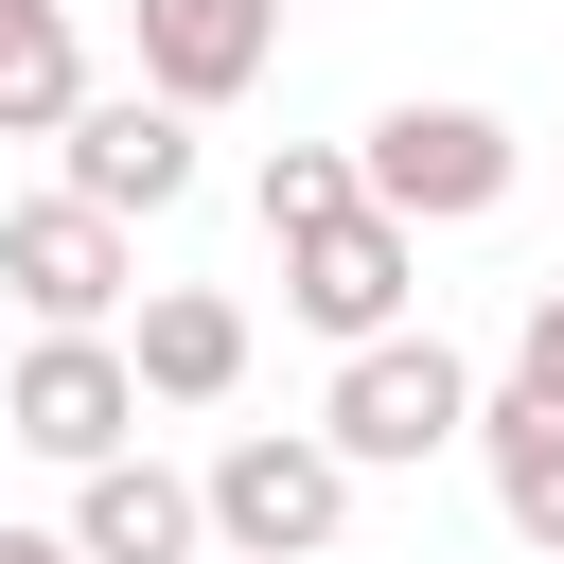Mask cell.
Listing matches in <instances>:
<instances>
[{"label":"cell","mask_w":564,"mask_h":564,"mask_svg":"<svg viewBox=\"0 0 564 564\" xmlns=\"http://www.w3.org/2000/svg\"><path fill=\"white\" fill-rule=\"evenodd\" d=\"M511 176H529V141H511L494 106H388V123L352 141V194H370L388 229H476Z\"/></svg>","instance_id":"6da1fadb"},{"label":"cell","mask_w":564,"mask_h":564,"mask_svg":"<svg viewBox=\"0 0 564 564\" xmlns=\"http://www.w3.org/2000/svg\"><path fill=\"white\" fill-rule=\"evenodd\" d=\"M317 441H335L352 476H405V458L476 441V370H458L441 335H352V352H335V405H317Z\"/></svg>","instance_id":"7a4b0ae2"},{"label":"cell","mask_w":564,"mask_h":564,"mask_svg":"<svg viewBox=\"0 0 564 564\" xmlns=\"http://www.w3.org/2000/svg\"><path fill=\"white\" fill-rule=\"evenodd\" d=\"M194 511H212V546H229V564H317V546L352 529V458H335V441H300V423H247V441L194 476Z\"/></svg>","instance_id":"3957f363"},{"label":"cell","mask_w":564,"mask_h":564,"mask_svg":"<svg viewBox=\"0 0 564 564\" xmlns=\"http://www.w3.org/2000/svg\"><path fill=\"white\" fill-rule=\"evenodd\" d=\"M282 229V300L352 352V335H405V282H423V229H388L370 194H317V212H264Z\"/></svg>","instance_id":"277c9868"},{"label":"cell","mask_w":564,"mask_h":564,"mask_svg":"<svg viewBox=\"0 0 564 564\" xmlns=\"http://www.w3.org/2000/svg\"><path fill=\"white\" fill-rule=\"evenodd\" d=\"M123 212H88V194H18L0 212V300L35 317V335H106L123 317Z\"/></svg>","instance_id":"5b68a950"},{"label":"cell","mask_w":564,"mask_h":564,"mask_svg":"<svg viewBox=\"0 0 564 564\" xmlns=\"http://www.w3.org/2000/svg\"><path fill=\"white\" fill-rule=\"evenodd\" d=\"M0 423H18L35 458H70V476L123 458V441H141V370H123V335H35V352L0 370Z\"/></svg>","instance_id":"8992f818"},{"label":"cell","mask_w":564,"mask_h":564,"mask_svg":"<svg viewBox=\"0 0 564 564\" xmlns=\"http://www.w3.org/2000/svg\"><path fill=\"white\" fill-rule=\"evenodd\" d=\"M53 141H70V194H88V212H123V229L194 194V106H159V88H88Z\"/></svg>","instance_id":"52a82bcc"},{"label":"cell","mask_w":564,"mask_h":564,"mask_svg":"<svg viewBox=\"0 0 564 564\" xmlns=\"http://www.w3.org/2000/svg\"><path fill=\"white\" fill-rule=\"evenodd\" d=\"M264 53H282V0H141V88H159V106L264 88Z\"/></svg>","instance_id":"ba28073f"},{"label":"cell","mask_w":564,"mask_h":564,"mask_svg":"<svg viewBox=\"0 0 564 564\" xmlns=\"http://www.w3.org/2000/svg\"><path fill=\"white\" fill-rule=\"evenodd\" d=\"M123 370H141V405H229V388H247V300H212V282H141Z\"/></svg>","instance_id":"9c48e42d"},{"label":"cell","mask_w":564,"mask_h":564,"mask_svg":"<svg viewBox=\"0 0 564 564\" xmlns=\"http://www.w3.org/2000/svg\"><path fill=\"white\" fill-rule=\"evenodd\" d=\"M70 546H88V564H194V546H212V511H194V476H159V458L123 441V458H88V476H70Z\"/></svg>","instance_id":"30bf717a"},{"label":"cell","mask_w":564,"mask_h":564,"mask_svg":"<svg viewBox=\"0 0 564 564\" xmlns=\"http://www.w3.org/2000/svg\"><path fill=\"white\" fill-rule=\"evenodd\" d=\"M476 458H494V511H511V546H546V564H564V405H529V388H476Z\"/></svg>","instance_id":"8fae6325"},{"label":"cell","mask_w":564,"mask_h":564,"mask_svg":"<svg viewBox=\"0 0 564 564\" xmlns=\"http://www.w3.org/2000/svg\"><path fill=\"white\" fill-rule=\"evenodd\" d=\"M88 106V53H70V0H0V141H53Z\"/></svg>","instance_id":"7c38bea8"},{"label":"cell","mask_w":564,"mask_h":564,"mask_svg":"<svg viewBox=\"0 0 564 564\" xmlns=\"http://www.w3.org/2000/svg\"><path fill=\"white\" fill-rule=\"evenodd\" d=\"M511 388H529V405H564V282L511 317Z\"/></svg>","instance_id":"4fadbf2b"},{"label":"cell","mask_w":564,"mask_h":564,"mask_svg":"<svg viewBox=\"0 0 564 564\" xmlns=\"http://www.w3.org/2000/svg\"><path fill=\"white\" fill-rule=\"evenodd\" d=\"M0 564H88V546L70 529H0Z\"/></svg>","instance_id":"5bb4252c"}]
</instances>
